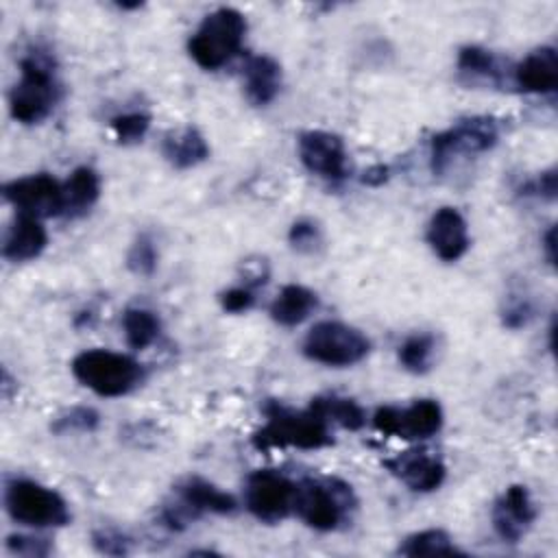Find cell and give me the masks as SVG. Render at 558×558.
Instances as JSON below:
<instances>
[{
    "label": "cell",
    "mask_w": 558,
    "mask_h": 558,
    "mask_svg": "<svg viewBox=\"0 0 558 558\" xmlns=\"http://www.w3.org/2000/svg\"><path fill=\"white\" fill-rule=\"evenodd\" d=\"M266 423L253 434V447L259 451L270 449H323L333 445L331 425L323 414L307 405L305 410H294L281 401L270 399L264 405Z\"/></svg>",
    "instance_id": "6da1fadb"
},
{
    "label": "cell",
    "mask_w": 558,
    "mask_h": 558,
    "mask_svg": "<svg viewBox=\"0 0 558 558\" xmlns=\"http://www.w3.org/2000/svg\"><path fill=\"white\" fill-rule=\"evenodd\" d=\"M355 506L357 499L351 486L338 477H305L296 484L294 512L312 530H338Z\"/></svg>",
    "instance_id": "7a4b0ae2"
},
{
    "label": "cell",
    "mask_w": 558,
    "mask_h": 558,
    "mask_svg": "<svg viewBox=\"0 0 558 558\" xmlns=\"http://www.w3.org/2000/svg\"><path fill=\"white\" fill-rule=\"evenodd\" d=\"M59 94L50 59L31 52L20 61V78L9 92L11 118L20 124H39L54 109Z\"/></svg>",
    "instance_id": "3957f363"
},
{
    "label": "cell",
    "mask_w": 558,
    "mask_h": 558,
    "mask_svg": "<svg viewBox=\"0 0 558 558\" xmlns=\"http://www.w3.org/2000/svg\"><path fill=\"white\" fill-rule=\"evenodd\" d=\"M246 37V17L231 7H220L203 17L187 39V52L203 70H218L240 54Z\"/></svg>",
    "instance_id": "277c9868"
},
{
    "label": "cell",
    "mask_w": 558,
    "mask_h": 558,
    "mask_svg": "<svg viewBox=\"0 0 558 558\" xmlns=\"http://www.w3.org/2000/svg\"><path fill=\"white\" fill-rule=\"evenodd\" d=\"M70 368L72 375L98 397H122L144 379V368L137 360L107 349L81 351Z\"/></svg>",
    "instance_id": "5b68a950"
},
{
    "label": "cell",
    "mask_w": 558,
    "mask_h": 558,
    "mask_svg": "<svg viewBox=\"0 0 558 558\" xmlns=\"http://www.w3.org/2000/svg\"><path fill=\"white\" fill-rule=\"evenodd\" d=\"M499 142V122L490 116H471L436 133L429 142V168L442 177L458 155H480Z\"/></svg>",
    "instance_id": "8992f818"
},
{
    "label": "cell",
    "mask_w": 558,
    "mask_h": 558,
    "mask_svg": "<svg viewBox=\"0 0 558 558\" xmlns=\"http://www.w3.org/2000/svg\"><path fill=\"white\" fill-rule=\"evenodd\" d=\"M9 517L28 527H61L70 523L68 501L52 488L33 480H11L4 488Z\"/></svg>",
    "instance_id": "52a82bcc"
},
{
    "label": "cell",
    "mask_w": 558,
    "mask_h": 558,
    "mask_svg": "<svg viewBox=\"0 0 558 558\" xmlns=\"http://www.w3.org/2000/svg\"><path fill=\"white\" fill-rule=\"evenodd\" d=\"M368 351L371 340L357 327L338 320L316 323L303 340L305 357L336 368L362 362L368 355Z\"/></svg>",
    "instance_id": "ba28073f"
},
{
    "label": "cell",
    "mask_w": 558,
    "mask_h": 558,
    "mask_svg": "<svg viewBox=\"0 0 558 558\" xmlns=\"http://www.w3.org/2000/svg\"><path fill=\"white\" fill-rule=\"evenodd\" d=\"M296 484L272 469L253 471L244 482V506L262 523H279L294 512Z\"/></svg>",
    "instance_id": "9c48e42d"
},
{
    "label": "cell",
    "mask_w": 558,
    "mask_h": 558,
    "mask_svg": "<svg viewBox=\"0 0 558 558\" xmlns=\"http://www.w3.org/2000/svg\"><path fill=\"white\" fill-rule=\"evenodd\" d=\"M442 421V408L434 399H418L405 408L381 405L373 414L377 432L403 440H425L440 432Z\"/></svg>",
    "instance_id": "30bf717a"
},
{
    "label": "cell",
    "mask_w": 558,
    "mask_h": 558,
    "mask_svg": "<svg viewBox=\"0 0 558 558\" xmlns=\"http://www.w3.org/2000/svg\"><path fill=\"white\" fill-rule=\"evenodd\" d=\"M2 196L17 209L35 218L63 216V183L48 172L11 179L2 185Z\"/></svg>",
    "instance_id": "8fae6325"
},
{
    "label": "cell",
    "mask_w": 558,
    "mask_h": 558,
    "mask_svg": "<svg viewBox=\"0 0 558 558\" xmlns=\"http://www.w3.org/2000/svg\"><path fill=\"white\" fill-rule=\"evenodd\" d=\"M299 159L307 172L340 183L349 177V153L344 140L329 131H305L299 135Z\"/></svg>",
    "instance_id": "7c38bea8"
},
{
    "label": "cell",
    "mask_w": 558,
    "mask_h": 558,
    "mask_svg": "<svg viewBox=\"0 0 558 558\" xmlns=\"http://www.w3.org/2000/svg\"><path fill=\"white\" fill-rule=\"evenodd\" d=\"M495 534L504 543H519L536 521V508L523 484L508 486L490 510Z\"/></svg>",
    "instance_id": "4fadbf2b"
},
{
    "label": "cell",
    "mask_w": 558,
    "mask_h": 558,
    "mask_svg": "<svg viewBox=\"0 0 558 558\" xmlns=\"http://www.w3.org/2000/svg\"><path fill=\"white\" fill-rule=\"evenodd\" d=\"M384 466L388 469L390 475H395L414 493H432L440 488V484L447 477L445 462L427 449L401 451L384 460Z\"/></svg>",
    "instance_id": "5bb4252c"
},
{
    "label": "cell",
    "mask_w": 558,
    "mask_h": 558,
    "mask_svg": "<svg viewBox=\"0 0 558 558\" xmlns=\"http://www.w3.org/2000/svg\"><path fill=\"white\" fill-rule=\"evenodd\" d=\"M425 240L442 262H458L471 244L466 220L456 207H438L432 214Z\"/></svg>",
    "instance_id": "9a60e30c"
},
{
    "label": "cell",
    "mask_w": 558,
    "mask_h": 558,
    "mask_svg": "<svg viewBox=\"0 0 558 558\" xmlns=\"http://www.w3.org/2000/svg\"><path fill=\"white\" fill-rule=\"evenodd\" d=\"M174 499L194 519L205 514V512L231 514L238 508L233 495H229L227 490H220L216 484H211V482H207L205 477H198V475H190V477L181 480L174 486Z\"/></svg>",
    "instance_id": "2e32d148"
},
{
    "label": "cell",
    "mask_w": 558,
    "mask_h": 558,
    "mask_svg": "<svg viewBox=\"0 0 558 558\" xmlns=\"http://www.w3.org/2000/svg\"><path fill=\"white\" fill-rule=\"evenodd\" d=\"M514 85L527 94H551L558 87V52L541 46L525 54L512 70Z\"/></svg>",
    "instance_id": "e0dca14e"
},
{
    "label": "cell",
    "mask_w": 558,
    "mask_h": 558,
    "mask_svg": "<svg viewBox=\"0 0 558 558\" xmlns=\"http://www.w3.org/2000/svg\"><path fill=\"white\" fill-rule=\"evenodd\" d=\"M48 244L46 227L41 225V218L17 214L11 227L7 229L4 242H2V255L9 262H28L44 253Z\"/></svg>",
    "instance_id": "ac0fdd59"
},
{
    "label": "cell",
    "mask_w": 558,
    "mask_h": 558,
    "mask_svg": "<svg viewBox=\"0 0 558 558\" xmlns=\"http://www.w3.org/2000/svg\"><path fill=\"white\" fill-rule=\"evenodd\" d=\"M244 94L255 107L272 102L281 89V65L268 54H253L244 63Z\"/></svg>",
    "instance_id": "d6986e66"
},
{
    "label": "cell",
    "mask_w": 558,
    "mask_h": 558,
    "mask_svg": "<svg viewBox=\"0 0 558 558\" xmlns=\"http://www.w3.org/2000/svg\"><path fill=\"white\" fill-rule=\"evenodd\" d=\"M161 153L166 161L177 170H187L203 163L209 157V146L203 133L187 124L177 131H170L161 142Z\"/></svg>",
    "instance_id": "ffe728a7"
},
{
    "label": "cell",
    "mask_w": 558,
    "mask_h": 558,
    "mask_svg": "<svg viewBox=\"0 0 558 558\" xmlns=\"http://www.w3.org/2000/svg\"><path fill=\"white\" fill-rule=\"evenodd\" d=\"M100 196V177L89 166H78L63 181V216L78 218L87 214Z\"/></svg>",
    "instance_id": "44dd1931"
},
{
    "label": "cell",
    "mask_w": 558,
    "mask_h": 558,
    "mask_svg": "<svg viewBox=\"0 0 558 558\" xmlns=\"http://www.w3.org/2000/svg\"><path fill=\"white\" fill-rule=\"evenodd\" d=\"M316 307H318V296L314 290L299 283H288L279 290V294L270 303V318L281 327H296Z\"/></svg>",
    "instance_id": "7402d4cb"
},
{
    "label": "cell",
    "mask_w": 558,
    "mask_h": 558,
    "mask_svg": "<svg viewBox=\"0 0 558 558\" xmlns=\"http://www.w3.org/2000/svg\"><path fill=\"white\" fill-rule=\"evenodd\" d=\"M310 405L316 408L329 425H340L349 432H357L366 425V412L355 399L340 395H320L314 397Z\"/></svg>",
    "instance_id": "603a6c76"
},
{
    "label": "cell",
    "mask_w": 558,
    "mask_h": 558,
    "mask_svg": "<svg viewBox=\"0 0 558 558\" xmlns=\"http://www.w3.org/2000/svg\"><path fill=\"white\" fill-rule=\"evenodd\" d=\"M397 554H401V556H453V554H464V551L456 547L453 538L445 530L429 527V530H421V532L405 536L399 543Z\"/></svg>",
    "instance_id": "cb8c5ba5"
},
{
    "label": "cell",
    "mask_w": 558,
    "mask_h": 558,
    "mask_svg": "<svg viewBox=\"0 0 558 558\" xmlns=\"http://www.w3.org/2000/svg\"><path fill=\"white\" fill-rule=\"evenodd\" d=\"M122 329H124L126 344L135 351H142L157 340L161 323L157 314L146 307H129L122 314Z\"/></svg>",
    "instance_id": "d4e9b609"
},
{
    "label": "cell",
    "mask_w": 558,
    "mask_h": 558,
    "mask_svg": "<svg viewBox=\"0 0 558 558\" xmlns=\"http://www.w3.org/2000/svg\"><path fill=\"white\" fill-rule=\"evenodd\" d=\"M434 355V336L432 333H412L399 347V362L405 371L423 375L432 366Z\"/></svg>",
    "instance_id": "484cf974"
},
{
    "label": "cell",
    "mask_w": 558,
    "mask_h": 558,
    "mask_svg": "<svg viewBox=\"0 0 558 558\" xmlns=\"http://www.w3.org/2000/svg\"><path fill=\"white\" fill-rule=\"evenodd\" d=\"M458 68L462 74L480 76V78H493L497 81L501 74V63L495 52L482 48V46H464L458 52Z\"/></svg>",
    "instance_id": "4316f807"
},
{
    "label": "cell",
    "mask_w": 558,
    "mask_h": 558,
    "mask_svg": "<svg viewBox=\"0 0 558 558\" xmlns=\"http://www.w3.org/2000/svg\"><path fill=\"white\" fill-rule=\"evenodd\" d=\"M116 140L120 144H137L144 140V135L150 129V116L144 111H126V113H118L111 118L109 122Z\"/></svg>",
    "instance_id": "83f0119b"
},
{
    "label": "cell",
    "mask_w": 558,
    "mask_h": 558,
    "mask_svg": "<svg viewBox=\"0 0 558 558\" xmlns=\"http://www.w3.org/2000/svg\"><path fill=\"white\" fill-rule=\"evenodd\" d=\"M157 257L159 255H157L155 242L150 240V235L142 233L135 238V242L126 253V268L140 277H150L157 268Z\"/></svg>",
    "instance_id": "f1b7e54d"
},
{
    "label": "cell",
    "mask_w": 558,
    "mask_h": 558,
    "mask_svg": "<svg viewBox=\"0 0 558 558\" xmlns=\"http://www.w3.org/2000/svg\"><path fill=\"white\" fill-rule=\"evenodd\" d=\"M100 423V416L94 408H85V405H76L70 408L65 414L57 416V421L52 423V432L57 434H68V432H94Z\"/></svg>",
    "instance_id": "f546056e"
},
{
    "label": "cell",
    "mask_w": 558,
    "mask_h": 558,
    "mask_svg": "<svg viewBox=\"0 0 558 558\" xmlns=\"http://www.w3.org/2000/svg\"><path fill=\"white\" fill-rule=\"evenodd\" d=\"M92 545L105 556H126L131 551V538L116 527H100L92 532Z\"/></svg>",
    "instance_id": "4dcf8cb0"
},
{
    "label": "cell",
    "mask_w": 558,
    "mask_h": 558,
    "mask_svg": "<svg viewBox=\"0 0 558 558\" xmlns=\"http://www.w3.org/2000/svg\"><path fill=\"white\" fill-rule=\"evenodd\" d=\"M288 242L299 253H314L320 244V229L314 220H307V218L296 220L288 231Z\"/></svg>",
    "instance_id": "1f68e13d"
},
{
    "label": "cell",
    "mask_w": 558,
    "mask_h": 558,
    "mask_svg": "<svg viewBox=\"0 0 558 558\" xmlns=\"http://www.w3.org/2000/svg\"><path fill=\"white\" fill-rule=\"evenodd\" d=\"M4 547L13 556H28V558H41L50 554V543L46 538L28 536V534H9L4 541Z\"/></svg>",
    "instance_id": "d6a6232c"
},
{
    "label": "cell",
    "mask_w": 558,
    "mask_h": 558,
    "mask_svg": "<svg viewBox=\"0 0 558 558\" xmlns=\"http://www.w3.org/2000/svg\"><path fill=\"white\" fill-rule=\"evenodd\" d=\"M532 316H534V305H532V301L527 296H521V294H512L506 301L504 312H501V320L510 329L525 327Z\"/></svg>",
    "instance_id": "836d02e7"
},
{
    "label": "cell",
    "mask_w": 558,
    "mask_h": 558,
    "mask_svg": "<svg viewBox=\"0 0 558 558\" xmlns=\"http://www.w3.org/2000/svg\"><path fill=\"white\" fill-rule=\"evenodd\" d=\"M255 305V290L248 286H235L220 294V307L229 314H242Z\"/></svg>",
    "instance_id": "e575fe53"
},
{
    "label": "cell",
    "mask_w": 558,
    "mask_h": 558,
    "mask_svg": "<svg viewBox=\"0 0 558 558\" xmlns=\"http://www.w3.org/2000/svg\"><path fill=\"white\" fill-rule=\"evenodd\" d=\"M556 190H558V185H556V170L551 168V170L543 172L541 177H536L525 187V194H536V196H541L545 201H554L556 198Z\"/></svg>",
    "instance_id": "d590c367"
},
{
    "label": "cell",
    "mask_w": 558,
    "mask_h": 558,
    "mask_svg": "<svg viewBox=\"0 0 558 558\" xmlns=\"http://www.w3.org/2000/svg\"><path fill=\"white\" fill-rule=\"evenodd\" d=\"M386 179H388V168L377 163V166H371V168L364 172L362 183H366V185H381Z\"/></svg>",
    "instance_id": "8d00e7d4"
},
{
    "label": "cell",
    "mask_w": 558,
    "mask_h": 558,
    "mask_svg": "<svg viewBox=\"0 0 558 558\" xmlns=\"http://www.w3.org/2000/svg\"><path fill=\"white\" fill-rule=\"evenodd\" d=\"M543 251L547 262L554 266L556 264V227H549L545 238H543Z\"/></svg>",
    "instance_id": "74e56055"
}]
</instances>
